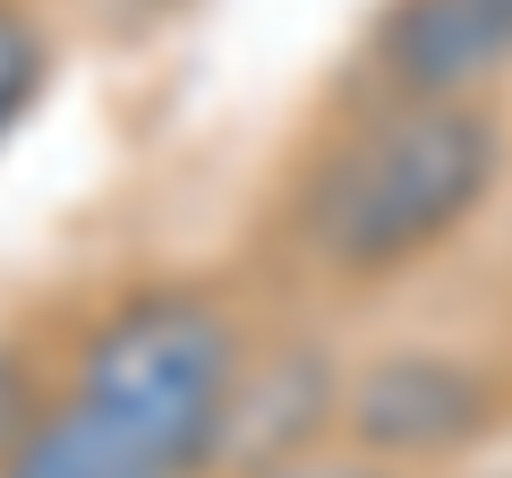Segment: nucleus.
<instances>
[{
  "mask_svg": "<svg viewBox=\"0 0 512 478\" xmlns=\"http://www.w3.org/2000/svg\"><path fill=\"white\" fill-rule=\"evenodd\" d=\"M512 188L504 94L350 86L342 120L274 188V257L316 299H384L487 222Z\"/></svg>",
  "mask_w": 512,
  "mask_h": 478,
  "instance_id": "1",
  "label": "nucleus"
},
{
  "mask_svg": "<svg viewBox=\"0 0 512 478\" xmlns=\"http://www.w3.org/2000/svg\"><path fill=\"white\" fill-rule=\"evenodd\" d=\"M256 325L188 274L111 291L43 376L0 478H214Z\"/></svg>",
  "mask_w": 512,
  "mask_h": 478,
  "instance_id": "2",
  "label": "nucleus"
},
{
  "mask_svg": "<svg viewBox=\"0 0 512 478\" xmlns=\"http://www.w3.org/2000/svg\"><path fill=\"white\" fill-rule=\"evenodd\" d=\"M495 427H504L495 368H478L461 350H436V342L359 359L342 385V436L384 461H402V470H436V461L487 444Z\"/></svg>",
  "mask_w": 512,
  "mask_h": 478,
  "instance_id": "3",
  "label": "nucleus"
},
{
  "mask_svg": "<svg viewBox=\"0 0 512 478\" xmlns=\"http://www.w3.org/2000/svg\"><path fill=\"white\" fill-rule=\"evenodd\" d=\"M350 86L393 94H504L512 0H376L350 52Z\"/></svg>",
  "mask_w": 512,
  "mask_h": 478,
  "instance_id": "4",
  "label": "nucleus"
},
{
  "mask_svg": "<svg viewBox=\"0 0 512 478\" xmlns=\"http://www.w3.org/2000/svg\"><path fill=\"white\" fill-rule=\"evenodd\" d=\"M60 69V35L35 0H0V146L35 120V103L52 94Z\"/></svg>",
  "mask_w": 512,
  "mask_h": 478,
  "instance_id": "5",
  "label": "nucleus"
},
{
  "mask_svg": "<svg viewBox=\"0 0 512 478\" xmlns=\"http://www.w3.org/2000/svg\"><path fill=\"white\" fill-rule=\"evenodd\" d=\"M222 478H419V470L333 436V444H308V453H282V461H248V470H222Z\"/></svg>",
  "mask_w": 512,
  "mask_h": 478,
  "instance_id": "6",
  "label": "nucleus"
},
{
  "mask_svg": "<svg viewBox=\"0 0 512 478\" xmlns=\"http://www.w3.org/2000/svg\"><path fill=\"white\" fill-rule=\"evenodd\" d=\"M35 402H43V376L26 368V350H9V342H0V453L18 444V427L35 419Z\"/></svg>",
  "mask_w": 512,
  "mask_h": 478,
  "instance_id": "7",
  "label": "nucleus"
}]
</instances>
